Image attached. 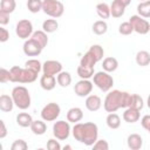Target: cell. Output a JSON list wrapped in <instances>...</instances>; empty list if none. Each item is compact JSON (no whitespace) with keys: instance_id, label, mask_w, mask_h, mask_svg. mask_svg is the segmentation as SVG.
I'll list each match as a JSON object with an SVG mask.
<instances>
[{"instance_id":"cell-1","label":"cell","mask_w":150,"mask_h":150,"mask_svg":"<svg viewBox=\"0 0 150 150\" xmlns=\"http://www.w3.org/2000/svg\"><path fill=\"white\" fill-rule=\"evenodd\" d=\"M71 134L77 142L87 146H91L98 138V127L94 122H77L74 123V127L71 128Z\"/></svg>"},{"instance_id":"cell-2","label":"cell","mask_w":150,"mask_h":150,"mask_svg":"<svg viewBox=\"0 0 150 150\" xmlns=\"http://www.w3.org/2000/svg\"><path fill=\"white\" fill-rule=\"evenodd\" d=\"M131 95L128 91H121V90H109L104 101H103V108L107 112H116L121 108H128L131 103Z\"/></svg>"},{"instance_id":"cell-3","label":"cell","mask_w":150,"mask_h":150,"mask_svg":"<svg viewBox=\"0 0 150 150\" xmlns=\"http://www.w3.org/2000/svg\"><path fill=\"white\" fill-rule=\"evenodd\" d=\"M36 73L27 69L21 68L19 66H13L9 69V82L15 83H33L38 79Z\"/></svg>"},{"instance_id":"cell-4","label":"cell","mask_w":150,"mask_h":150,"mask_svg":"<svg viewBox=\"0 0 150 150\" xmlns=\"http://www.w3.org/2000/svg\"><path fill=\"white\" fill-rule=\"evenodd\" d=\"M13 103L16 108L21 109V110H26L30 107L32 104V98H30V94L29 90L25 87V86H16L12 89L11 93Z\"/></svg>"},{"instance_id":"cell-5","label":"cell","mask_w":150,"mask_h":150,"mask_svg":"<svg viewBox=\"0 0 150 150\" xmlns=\"http://www.w3.org/2000/svg\"><path fill=\"white\" fill-rule=\"evenodd\" d=\"M41 11L54 19H57L63 15L64 12V6L61 1L59 0H42V8Z\"/></svg>"},{"instance_id":"cell-6","label":"cell","mask_w":150,"mask_h":150,"mask_svg":"<svg viewBox=\"0 0 150 150\" xmlns=\"http://www.w3.org/2000/svg\"><path fill=\"white\" fill-rule=\"evenodd\" d=\"M93 84H95L101 91H109L114 86V79L110 73L104 70L96 71L93 75Z\"/></svg>"},{"instance_id":"cell-7","label":"cell","mask_w":150,"mask_h":150,"mask_svg":"<svg viewBox=\"0 0 150 150\" xmlns=\"http://www.w3.org/2000/svg\"><path fill=\"white\" fill-rule=\"evenodd\" d=\"M61 114V108L56 102H50L47 103L42 109H41V120L45 122H54Z\"/></svg>"},{"instance_id":"cell-8","label":"cell","mask_w":150,"mask_h":150,"mask_svg":"<svg viewBox=\"0 0 150 150\" xmlns=\"http://www.w3.org/2000/svg\"><path fill=\"white\" fill-rule=\"evenodd\" d=\"M70 132H71V128H70V123L68 121L60 120L53 124V135L59 141L68 139Z\"/></svg>"},{"instance_id":"cell-9","label":"cell","mask_w":150,"mask_h":150,"mask_svg":"<svg viewBox=\"0 0 150 150\" xmlns=\"http://www.w3.org/2000/svg\"><path fill=\"white\" fill-rule=\"evenodd\" d=\"M129 23L132 27V30L136 32L137 34L145 35L150 30V23L146 19L139 16V15H131L129 18Z\"/></svg>"},{"instance_id":"cell-10","label":"cell","mask_w":150,"mask_h":150,"mask_svg":"<svg viewBox=\"0 0 150 150\" xmlns=\"http://www.w3.org/2000/svg\"><path fill=\"white\" fill-rule=\"evenodd\" d=\"M33 23L32 21H29L28 19H22L20 21H18L16 26H15V34L19 39L22 40H27L30 38V35L33 34Z\"/></svg>"},{"instance_id":"cell-11","label":"cell","mask_w":150,"mask_h":150,"mask_svg":"<svg viewBox=\"0 0 150 150\" xmlns=\"http://www.w3.org/2000/svg\"><path fill=\"white\" fill-rule=\"evenodd\" d=\"M93 82L90 80H84V79H81L80 81H77L74 86V91L75 94L79 96V97H86L88 96L89 94H91L93 91Z\"/></svg>"},{"instance_id":"cell-12","label":"cell","mask_w":150,"mask_h":150,"mask_svg":"<svg viewBox=\"0 0 150 150\" xmlns=\"http://www.w3.org/2000/svg\"><path fill=\"white\" fill-rule=\"evenodd\" d=\"M22 50H23L25 55H27V56H39L42 52V48L33 39L29 38V39L25 40L23 46H22Z\"/></svg>"},{"instance_id":"cell-13","label":"cell","mask_w":150,"mask_h":150,"mask_svg":"<svg viewBox=\"0 0 150 150\" xmlns=\"http://www.w3.org/2000/svg\"><path fill=\"white\" fill-rule=\"evenodd\" d=\"M42 73L47 75H57L62 70V63L56 60H47L42 63Z\"/></svg>"},{"instance_id":"cell-14","label":"cell","mask_w":150,"mask_h":150,"mask_svg":"<svg viewBox=\"0 0 150 150\" xmlns=\"http://www.w3.org/2000/svg\"><path fill=\"white\" fill-rule=\"evenodd\" d=\"M84 104H86V108L89 110V111H91V112H94V111H97L101 107H102V100H101V97L100 96H97V95H94V94H89L88 96H86V102H84Z\"/></svg>"},{"instance_id":"cell-15","label":"cell","mask_w":150,"mask_h":150,"mask_svg":"<svg viewBox=\"0 0 150 150\" xmlns=\"http://www.w3.org/2000/svg\"><path fill=\"white\" fill-rule=\"evenodd\" d=\"M122 117L127 123H136L141 118V111L132 107H128V108H124V112Z\"/></svg>"},{"instance_id":"cell-16","label":"cell","mask_w":150,"mask_h":150,"mask_svg":"<svg viewBox=\"0 0 150 150\" xmlns=\"http://www.w3.org/2000/svg\"><path fill=\"white\" fill-rule=\"evenodd\" d=\"M40 86L43 90H53L56 86V79L54 75H47V74H43L41 75L40 77Z\"/></svg>"},{"instance_id":"cell-17","label":"cell","mask_w":150,"mask_h":150,"mask_svg":"<svg viewBox=\"0 0 150 150\" xmlns=\"http://www.w3.org/2000/svg\"><path fill=\"white\" fill-rule=\"evenodd\" d=\"M127 144L130 150H139L143 146V138L138 134H130L127 138Z\"/></svg>"},{"instance_id":"cell-18","label":"cell","mask_w":150,"mask_h":150,"mask_svg":"<svg viewBox=\"0 0 150 150\" xmlns=\"http://www.w3.org/2000/svg\"><path fill=\"white\" fill-rule=\"evenodd\" d=\"M66 117L69 123H77L83 118V111L79 107H73L67 111Z\"/></svg>"},{"instance_id":"cell-19","label":"cell","mask_w":150,"mask_h":150,"mask_svg":"<svg viewBox=\"0 0 150 150\" xmlns=\"http://www.w3.org/2000/svg\"><path fill=\"white\" fill-rule=\"evenodd\" d=\"M109 8H110V15L112 16V18H121V16H123V14H124V12H125V6L122 4V2H120L118 0H114L112 1V4L109 6Z\"/></svg>"},{"instance_id":"cell-20","label":"cell","mask_w":150,"mask_h":150,"mask_svg":"<svg viewBox=\"0 0 150 150\" xmlns=\"http://www.w3.org/2000/svg\"><path fill=\"white\" fill-rule=\"evenodd\" d=\"M29 128H30L32 132L36 136H41L47 131V124L45 123L43 120H35V121L33 120Z\"/></svg>"},{"instance_id":"cell-21","label":"cell","mask_w":150,"mask_h":150,"mask_svg":"<svg viewBox=\"0 0 150 150\" xmlns=\"http://www.w3.org/2000/svg\"><path fill=\"white\" fill-rule=\"evenodd\" d=\"M30 39H33L42 49L48 45V36H47V33H45L43 30L33 32V34L30 35Z\"/></svg>"},{"instance_id":"cell-22","label":"cell","mask_w":150,"mask_h":150,"mask_svg":"<svg viewBox=\"0 0 150 150\" xmlns=\"http://www.w3.org/2000/svg\"><path fill=\"white\" fill-rule=\"evenodd\" d=\"M102 68L104 71L107 73H112L118 68V61L112 57V56H108L105 59H102Z\"/></svg>"},{"instance_id":"cell-23","label":"cell","mask_w":150,"mask_h":150,"mask_svg":"<svg viewBox=\"0 0 150 150\" xmlns=\"http://www.w3.org/2000/svg\"><path fill=\"white\" fill-rule=\"evenodd\" d=\"M14 108V103L12 100V96L9 95H0V110L4 112H9Z\"/></svg>"},{"instance_id":"cell-24","label":"cell","mask_w":150,"mask_h":150,"mask_svg":"<svg viewBox=\"0 0 150 150\" xmlns=\"http://www.w3.org/2000/svg\"><path fill=\"white\" fill-rule=\"evenodd\" d=\"M33 122L32 115L28 112H19L16 115V124L21 128H28Z\"/></svg>"},{"instance_id":"cell-25","label":"cell","mask_w":150,"mask_h":150,"mask_svg":"<svg viewBox=\"0 0 150 150\" xmlns=\"http://www.w3.org/2000/svg\"><path fill=\"white\" fill-rule=\"evenodd\" d=\"M105 123H107L108 128H110L112 130L118 129L121 127V117L116 112H109L105 118Z\"/></svg>"},{"instance_id":"cell-26","label":"cell","mask_w":150,"mask_h":150,"mask_svg":"<svg viewBox=\"0 0 150 150\" xmlns=\"http://www.w3.org/2000/svg\"><path fill=\"white\" fill-rule=\"evenodd\" d=\"M59 28V22L56 19L52 18V19H47L42 22V30L47 34H50V33H54L56 32Z\"/></svg>"},{"instance_id":"cell-27","label":"cell","mask_w":150,"mask_h":150,"mask_svg":"<svg viewBox=\"0 0 150 150\" xmlns=\"http://www.w3.org/2000/svg\"><path fill=\"white\" fill-rule=\"evenodd\" d=\"M56 82H57V84H59L60 87H62V88L69 87L70 83H71V75H70V73L61 70V71L57 74V76H56Z\"/></svg>"},{"instance_id":"cell-28","label":"cell","mask_w":150,"mask_h":150,"mask_svg":"<svg viewBox=\"0 0 150 150\" xmlns=\"http://www.w3.org/2000/svg\"><path fill=\"white\" fill-rule=\"evenodd\" d=\"M135 60L139 67H146L150 63V54L146 50H139V52H137Z\"/></svg>"},{"instance_id":"cell-29","label":"cell","mask_w":150,"mask_h":150,"mask_svg":"<svg viewBox=\"0 0 150 150\" xmlns=\"http://www.w3.org/2000/svg\"><path fill=\"white\" fill-rule=\"evenodd\" d=\"M137 13H138L137 15H139L144 19L150 18V1L149 0L141 1L137 5Z\"/></svg>"},{"instance_id":"cell-30","label":"cell","mask_w":150,"mask_h":150,"mask_svg":"<svg viewBox=\"0 0 150 150\" xmlns=\"http://www.w3.org/2000/svg\"><path fill=\"white\" fill-rule=\"evenodd\" d=\"M93 33L96 35H103L108 32V23L104 20H97L93 23Z\"/></svg>"},{"instance_id":"cell-31","label":"cell","mask_w":150,"mask_h":150,"mask_svg":"<svg viewBox=\"0 0 150 150\" xmlns=\"http://www.w3.org/2000/svg\"><path fill=\"white\" fill-rule=\"evenodd\" d=\"M96 63H97V60L95 59V56L89 50L80 60V66H83V67H91V68H94Z\"/></svg>"},{"instance_id":"cell-32","label":"cell","mask_w":150,"mask_h":150,"mask_svg":"<svg viewBox=\"0 0 150 150\" xmlns=\"http://www.w3.org/2000/svg\"><path fill=\"white\" fill-rule=\"evenodd\" d=\"M96 13L101 19H108L110 16V8L109 5L105 2H100L96 5Z\"/></svg>"},{"instance_id":"cell-33","label":"cell","mask_w":150,"mask_h":150,"mask_svg":"<svg viewBox=\"0 0 150 150\" xmlns=\"http://www.w3.org/2000/svg\"><path fill=\"white\" fill-rule=\"evenodd\" d=\"M25 68L39 74L41 71V69H42V63L36 59H29V60H27L25 62Z\"/></svg>"},{"instance_id":"cell-34","label":"cell","mask_w":150,"mask_h":150,"mask_svg":"<svg viewBox=\"0 0 150 150\" xmlns=\"http://www.w3.org/2000/svg\"><path fill=\"white\" fill-rule=\"evenodd\" d=\"M76 71H77V75H79L81 79H84V80H89V79H91L93 75H94V68H91V67L79 66Z\"/></svg>"},{"instance_id":"cell-35","label":"cell","mask_w":150,"mask_h":150,"mask_svg":"<svg viewBox=\"0 0 150 150\" xmlns=\"http://www.w3.org/2000/svg\"><path fill=\"white\" fill-rule=\"evenodd\" d=\"M16 8V2L15 0H1L0 1V9L11 14L15 11Z\"/></svg>"},{"instance_id":"cell-36","label":"cell","mask_w":150,"mask_h":150,"mask_svg":"<svg viewBox=\"0 0 150 150\" xmlns=\"http://www.w3.org/2000/svg\"><path fill=\"white\" fill-rule=\"evenodd\" d=\"M88 50L95 56V59L97 60V62L101 61L103 59V56H104V49H103V47L101 45H91Z\"/></svg>"},{"instance_id":"cell-37","label":"cell","mask_w":150,"mask_h":150,"mask_svg":"<svg viewBox=\"0 0 150 150\" xmlns=\"http://www.w3.org/2000/svg\"><path fill=\"white\" fill-rule=\"evenodd\" d=\"M26 6L30 13H39L42 8V0H27Z\"/></svg>"},{"instance_id":"cell-38","label":"cell","mask_w":150,"mask_h":150,"mask_svg":"<svg viewBox=\"0 0 150 150\" xmlns=\"http://www.w3.org/2000/svg\"><path fill=\"white\" fill-rule=\"evenodd\" d=\"M130 107L137 109V110H142L143 107H144V100L142 96H139L138 94H132L131 95V103H130Z\"/></svg>"},{"instance_id":"cell-39","label":"cell","mask_w":150,"mask_h":150,"mask_svg":"<svg viewBox=\"0 0 150 150\" xmlns=\"http://www.w3.org/2000/svg\"><path fill=\"white\" fill-rule=\"evenodd\" d=\"M132 27L131 25L129 23V21H125V22H122L120 26H118V33L121 35H130L132 33Z\"/></svg>"},{"instance_id":"cell-40","label":"cell","mask_w":150,"mask_h":150,"mask_svg":"<svg viewBox=\"0 0 150 150\" xmlns=\"http://www.w3.org/2000/svg\"><path fill=\"white\" fill-rule=\"evenodd\" d=\"M11 149L12 150H27L28 149V144L23 139H16L11 145Z\"/></svg>"},{"instance_id":"cell-41","label":"cell","mask_w":150,"mask_h":150,"mask_svg":"<svg viewBox=\"0 0 150 150\" xmlns=\"http://www.w3.org/2000/svg\"><path fill=\"white\" fill-rule=\"evenodd\" d=\"M93 146V149L94 150H108L109 149V144H108V142L105 141V139H96L95 141V143L91 145Z\"/></svg>"},{"instance_id":"cell-42","label":"cell","mask_w":150,"mask_h":150,"mask_svg":"<svg viewBox=\"0 0 150 150\" xmlns=\"http://www.w3.org/2000/svg\"><path fill=\"white\" fill-rule=\"evenodd\" d=\"M47 149L48 150H60V149H62V146L59 143V141H56L55 138H49L47 142Z\"/></svg>"},{"instance_id":"cell-43","label":"cell","mask_w":150,"mask_h":150,"mask_svg":"<svg viewBox=\"0 0 150 150\" xmlns=\"http://www.w3.org/2000/svg\"><path fill=\"white\" fill-rule=\"evenodd\" d=\"M9 82V70L0 67V83H7Z\"/></svg>"},{"instance_id":"cell-44","label":"cell","mask_w":150,"mask_h":150,"mask_svg":"<svg viewBox=\"0 0 150 150\" xmlns=\"http://www.w3.org/2000/svg\"><path fill=\"white\" fill-rule=\"evenodd\" d=\"M141 125L144 130H146V131L150 130V115L146 114L141 118Z\"/></svg>"},{"instance_id":"cell-45","label":"cell","mask_w":150,"mask_h":150,"mask_svg":"<svg viewBox=\"0 0 150 150\" xmlns=\"http://www.w3.org/2000/svg\"><path fill=\"white\" fill-rule=\"evenodd\" d=\"M9 23V14L0 9V26H6Z\"/></svg>"},{"instance_id":"cell-46","label":"cell","mask_w":150,"mask_h":150,"mask_svg":"<svg viewBox=\"0 0 150 150\" xmlns=\"http://www.w3.org/2000/svg\"><path fill=\"white\" fill-rule=\"evenodd\" d=\"M9 39V32L4 28L2 26H0V42H6Z\"/></svg>"},{"instance_id":"cell-47","label":"cell","mask_w":150,"mask_h":150,"mask_svg":"<svg viewBox=\"0 0 150 150\" xmlns=\"http://www.w3.org/2000/svg\"><path fill=\"white\" fill-rule=\"evenodd\" d=\"M7 134H8V131H7V127H6L5 122L0 118V139H1V138H5V137L7 136Z\"/></svg>"},{"instance_id":"cell-48","label":"cell","mask_w":150,"mask_h":150,"mask_svg":"<svg viewBox=\"0 0 150 150\" xmlns=\"http://www.w3.org/2000/svg\"><path fill=\"white\" fill-rule=\"evenodd\" d=\"M118 1H120V2H122L125 7H128V6L131 4V0H118Z\"/></svg>"},{"instance_id":"cell-49","label":"cell","mask_w":150,"mask_h":150,"mask_svg":"<svg viewBox=\"0 0 150 150\" xmlns=\"http://www.w3.org/2000/svg\"><path fill=\"white\" fill-rule=\"evenodd\" d=\"M63 149H64V150H66V149H71V146H70V145H64Z\"/></svg>"},{"instance_id":"cell-50","label":"cell","mask_w":150,"mask_h":150,"mask_svg":"<svg viewBox=\"0 0 150 150\" xmlns=\"http://www.w3.org/2000/svg\"><path fill=\"white\" fill-rule=\"evenodd\" d=\"M0 150H2V144L0 143Z\"/></svg>"},{"instance_id":"cell-51","label":"cell","mask_w":150,"mask_h":150,"mask_svg":"<svg viewBox=\"0 0 150 150\" xmlns=\"http://www.w3.org/2000/svg\"><path fill=\"white\" fill-rule=\"evenodd\" d=\"M139 1H145V0H139Z\"/></svg>"}]
</instances>
